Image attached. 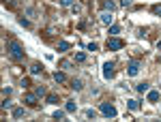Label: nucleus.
<instances>
[{
    "label": "nucleus",
    "mask_w": 161,
    "mask_h": 122,
    "mask_svg": "<svg viewBox=\"0 0 161 122\" xmlns=\"http://www.w3.org/2000/svg\"><path fill=\"white\" fill-rule=\"evenodd\" d=\"M9 54H11V58L15 62H20L24 58V47H22V43L20 41H9Z\"/></svg>",
    "instance_id": "obj_1"
},
{
    "label": "nucleus",
    "mask_w": 161,
    "mask_h": 122,
    "mask_svg": "<svg viewBox=\"0 0 161 122\" xmlns=\"http://www.w3.org/2000/svg\"><path fill=\"white\" fill-rule=\"evenodd\" d=\"M107 47L114 49V52H118V49L125 47V41H120L118 36H110V39H107Z\"/></svg>",
    "instance_id": "obj_2"
},
{
    "label": "nucleus",
    "mask_w": 161,
    "mask_h": 122,
    "mask_svg": "<svg viewBox=\"0 0 161 122\" xmlns=\"http://www.w3.org/2000/svg\"><path fill=\"white\" fill-rule=\"evenodd\" d=\"M101 114H105L107 118H114L116 116V107L110 105V103H101Z\"/></svg>",
    "instance_id": "obj_3"
},
{
    "label": "nucleus",
    "mask_w": 161,
    "mask_h": 122,
    "mask_svg": "<svg viewBox=\"0 0 161 122\" xmlns=\"http://www.w3.org/2000/svg\"><path fill=\"white\" fill-rule=\"evenodd\" d=\"M103 77H105V79L114 77V64H112V62H105V64H103Z\"/></svg>",
    "instance_id": "obj_4"
},
{
    "label": "nucleus",
    "mask_w": 161,
    "mask_h": 122,
    "mask_svg": "<svg viewBox=\"0 0 161 122\" xmlns=\"http://www.w3.org/2000/svg\"><path fill=\"white\" fill-rule=\"evenodd\" d=\"M127 73H129V75H138V73H140V62H138V60H131L129 67H127Z\"/></svg>",
    "instance_id": "obj_5"
},
{
    "label": "nucleus",
    "mask_w": 161,
    "mask_h": 122,
    "mask_svg": "<svg viewBox=\"0 0 161 122\" xmlns=\"http://www.w3.org/2000/svg\"><path fill=\"white\" fill-rule=\"evenodd\" d=\"M24 103H28V105L34 107V105H39V97H37V94H26V97H24Z\"/></svg>",
    "instance_id": "obj_6"
},
{
    "label": "nucleus",
    "mask_w": 161,
    "mask_h": 122,
    "mask_svg": "<svg viewBox=\"0 0 161 122\" xmlns=\"http://www.w3.org/2000/svg\"><path fill=\"white\" fill-rule=\"evenodd\" d=\"M99 17H101V22H103V24H112V20H114L110 11H103V13H101Z\"/></svg>",
    "instance_id": "obj_7"
},
{
    "label": "nucleus",
    "mask_w": 161,
    "mask_h": 122,
    "mask_svg": "<svg viewBox=\"0 0 161 122\" xmlns=\"http://www.w3.org/2000/svg\"><path fill=\"white\" fill-rule=\"evenodd\" d=\"M159 99H161V94H159L157 90H148V101H150V103H157Z\"/></svg>",
    "instance_id": "obj_8"
},
{
    "label": "nucleus",
    "mask_w": 161,
    "mask_h": 122,
    "mask_svg": "<svg viewBox=\"0 0 161 122\" xmlns=\"http://www.w3.org/2000/svg\"><path fill=\"white\" fill-rule=\"evenodd\" d=\"M54 79H56L58 84H62V81H67V75L62 71H56V73H54Z\"/></svg>",
    "instance_id": "obj_9"
},
{
    "label": "nucleus",
    "mask_w": 161,
    "mask_h": 122,
    "mask_svg": "<svg viewBox=\"0 0 161 122\" xmlns=\"http://www.w3.org/2000/svg\"><path fill=\"white\" fill-rule=\"evenodd\" d=\"M136 90L144 94V92H148V90H150V84H146V81H144V84H138V86H136Z\"/></svg>",
    "instance_id": "obj_10"
},
{
    "label": "nucleus",
    "mask_w": 161,
    "mask_h": 122,
    "mask_svg": "<svg viewBox=\"0 0 161 122\" xmlns=\"http://www.w3.org/2000/svg\"><path fill=\"white\" fill-rule=\"evenodd\" d=\"M127 107H129V109H133V111H136V109H140V101L129 99V101H127Z\"/></svg>",
    "instance_id": "obj_11"
},
{
    "label": "nucleus",
    "mask_w": 161,
    "mask_h": 122,
    "mask_svg": "<svg viewBox=\"0 0 161 122\" xmlns=\"http://www.w3.org/2000/svg\"><path fill=\"white\" fill-rule=\"evenodd\" d=\"M41 71H43V67H41L39 62H34V64H30V73H32V75H39Z\"/></svg>",
    "instance_id": "obj_12"
},
{
    "label": "nucleus",
    "mask_w": 161,
    "mask_h": 122,
    "mask_svg": "<svg viewBox=\"0 0 161 122\" xmlns=\"http://www.w3.org/2000/svg\"><path fill=\"white\" fill-rule=\"evenodd\" d=\"M103 9H105V11H110V13H112L114 9H116V4L112 2V0H105V2H103Z\"/></svg>",
    "instance_id": "obj_13"
},
{
    "label": "nucleus",
    "mask_w": 161,
    "mask_h": 122,
    "mask_svg": "<svg viewBox=\"0 0 161 122\" xmlns=\"http://www.w3.org/2000/svg\"><path fill=\"white\" fill-rule=\"evenodd\" d=\"M82 86H84L82 79H73V81H71V88H73V90H82Z\"/></svg>",
    "instance_id": "obj_14"
},
{
    "label": "nucleus",
    "mask_w": 161,
    "mask_h": 122,
    "mask_svg": "<svg viewBox=\"0 0 161 122\" xmlns=\"http://www.w3.org/2000/svg\"><path fill=\"white\" fill-rule=\"evenodd\" d=\"M75 107H77V105H75V101H67V105H65V109L69 111V114H71V111H75Z\"/></svg>",
    "instance_id": "obj_15"
},
{
    "label": "nucleus",
    "mask_w": 161,
    "mask_h": 122,
    "mask_svg": "<svg viewBox=\"0 0 161 122\" xmlns=\"http://www.w3.org/2000/svg\"><path fill=\"white\" fill-rule=\"evenodd\" d=\"M24 116V107H15L13 109V118H22Z\"/></svg>",
    "instance_id": "obj_16"
},
{
    "label": "nucleus",
    "mask_w": 161,
    "mask_h": 122,
    "mask_svg": "<svg viewBox=\"0 0 161 122\" xmlns=\"http://www.w3.org/2000/svg\"><path fill=\"white\" fill-rule=\"evenodd\" d=\"M34 94H37V97H45V86H37Z\"/></svg>",
    "instance_id": "obj_17"
},
{
    "label": "nucleus",
    "mask_w": 161,
    "mask_h": 122,
    "mask_svg": "<svg viewBox=\"0 0 161 122\" xmlns=\"http://www.w3.org/2000/svg\"><path fill=\"white\" fill-rule=\"evenodd\" d=\"M47 103H52V105H56V103H58V94H47Z\"/></svg>",
    "instance_id": "obj_18"
},
{
    "label": "nucleus",
    "mask_w": 161,
    "mask_h": 122,
    "mask_svg": "<svg viewBox=\"0 0 161 122\" xmlns=\"http://www.w3.org/2000/svg\"><path fill=\"white\" fill-rule=\"evenodd\" d=\"M69 47H71V45H69L67 41H60V43H58V49H60V52H65V49H69Z\"/></svg>",
    "instance_id": "obj_19"
},
{
    "label": "nucleus",
    "mask_w": 161,
    "mask_h": 122,
    "mask_svg": "<svg viewBox=\"0 0 161 122\" xmlns=\"http://www.w3.org/2000/svg\"><path fill=\"white\" fill-rule=\"evenodd\" d=\"M75 60H77V62H84V60H86V54H84V52L75 54Z\"/></svg>",
    "instance_id": "obj_20"
},
{
    "label": "nucleus",
    "mask_w": 161,
    "mask_h": 122,
    "mask_svg": "<svg viewBox=\"0 0 161 122\" xmlns=\"http://www.w3.org/2000/svg\"><path fill=\"white\" fill-rule=\"evenodd\" d=\"M118 32H120V26H116V24L110 26V34H118Z\"/></svg>",
    "instance_id": "obj_21"
},
{
    "label": "nucleus",
    "mask_w": 161,
    "mask_h": 122,
    "mask_svg": "<svg viewBox=\"0 0 161 122\" xmlns=\"http://www.w3.org/2000/svg\"><path fill=\"white\" fill-rule=\"evenodd\" d=\"M62 118H65V111H56V114H54V120H62Z\"/></svg>",
    "instance_id": "obj_22"
},
{
    "label": "nucleus",
    "mask_w": 161,
    "mask_h": 122,
    "mask_svg": "<svg viewBox=\"0 0 161 122\" xmlns=\"http://www.w3.org/2000/svg\"><path fill=\"white\" fill-rule=\"evenodd\" d=\"M73 2H75V0H60V4H62V7H71Z\"/></svg>",
    "instance_id": "obj_23"
},
{
    "label": "nucleus",
    "mask_w": 161,
    "mask_h": 122,
    "mask_svg": "<svg viewBox=\"0 0 161 122\" xmlns=\"http://www.w3.org/2000/svg\"><path fill=\"white\" fill-rule=\"evenodd\" d=\"M2 109H11V103L7 101V97H4V101H2Z\"/></svg>",
    "instance_id": "obj_24"
},
{
    "label": "nucleus",
    "mask_w": 161,
    "mask_h": 122,
    "mask_svg": "<svg viewBox=\"0 0 161 122\" xmlns=\"http://www.w3.org/2000/svg\"><path fill=\"white\" fill-rule=\"evenodd\" d=\"M20 24L26 26V28H30V22H28V20H24V17H20Z\"/></svg>",
    "instance_id": "obj_25"
},
{
    "label": "nucleus",
    "mask_w": 161,
    "mask_h": 122,
    "mask_svg": "<svg viewBox=\"0 0 161 122\" xmlns=\"http://www.w3.org/2000/svg\"><path fill=\"white\" fill-rule=\"evenodd\" d=\"M153 13H157V15H161V4H155V7H153Z\"/></svg>",
    "instance_id": "obj_26"
},
{
    "label": "nucleus",
    "mask_w": 161,
    "mask_h": 122,
    "mask_svg": "<svg viewBox=\"0 0 161 122\" xmlns=\"http://www.w3.org/2000/svg\"><path fill=\"white\" fill-rule=\"evenodd\" d=\"M86 116H88V118H95L97 114H95V109H88V111H86Z\"/></svg>",
    "instance_id": "obj_27"
},
{
    "label": "nucleus",
    "mask_w": 161,
    "mask_h": 122,
    "mask_svg": "<svg viewBox=\"0 0 161 122\" xmlns=\"http://www.w3.org/2000/svg\"><path fill=\"white\" fill-rule=\"evenodd\" d=\"M120 7H131V0H120Z\"/></svg>",
    "instance_id": "obj_28"
},
{
    "label": "nucleus",
    "mask_w": 161,
    "mask_h": 122,
    "mask_svg": "<svg viewBox=\"0 0 161 122\" xmlns=\"http://www.w3.org/2000/svg\"><path fill=\"white\" fill-rule=\"evenodd\" d=\"M88 49H90V52H97V43H88Z\"/></svg>",
    "instance_id": "obj_29"
},
{
    "label": "nucleus",
    "mask_w": 161,
    "mask_h": 122,
    "mask_svg": "<svg viewBox=\"0 0 161 122\" xmlns=\"http://www.w3.org/2000/svg\"><path fill=\"white\" fill-rule=\"evenodd\" d=\"M11 94V88H2V97H9Z\"/></svg>",
    "instance_id": "obj_30"
},
{
    "label": "nucleus",
    "mask_w": 161,
    "mask_h": 122,
    "mask_svg": "<svg viewBox=\"0 0 161 122\" xmlns=\"http://www.w3.org/2000/svg\"><path fill=\"white\" fill-rule=\"evenodd\" d=\"M7 2H9V0H4V4H7Z\"/></svg>",
    "instance_id": "obj_31"
}]
</instances>
